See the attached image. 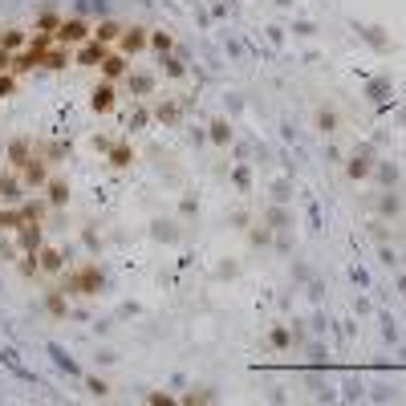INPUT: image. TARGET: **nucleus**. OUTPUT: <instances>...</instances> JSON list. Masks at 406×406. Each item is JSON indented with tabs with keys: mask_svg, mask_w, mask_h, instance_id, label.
<instances>
[{
	"mask_svg": "<svg viewBox=\"0 0 406 406\" xmlns=\"http://www.w3.org/2000/svg\"><path fill=\"white\" fill-rule=\"evenodd\" d=\"M102 289V272L98 269H82V272H69L65 276V293L74 297V293H86V297H93Z\"/></svg>",
	"mask_w": 406,
	"mask_h": 406,
	"instance_id": "nucleus-2",
	"label": "nucleus"
},
{
	"mask_svg": "<svg viewBox=\"0 0 406 406\" xmlns=\"http://www.w3.org/2000/svg\"><path fill=\"white\" fill-rule=\"evenodd\" d=\"M0 33H4V29H0Z\"/></svg>",
	"mask_w": 406,
	"mask_h": 406,
	"instance_id": "nucleus-25",
	"label": "nucleus"
},
{
	"mask_svg": "<svg viewBox=\"0 0 406 406\" xmlns=\"http://www.w3.org/2000/svg\"><path fill=\"white\" fill-rule=\"evenodd\" d=\"M21 224H25V212L21 207H0V232H21Z\"/></svg>",
	"mask_w": 406,
	"mask_h": 406,
	"instance_id": "nucleus-14",
	"label": "nucleus"
},
{
	"mask_svg": "<svg viewBox=\"0 0 406 406\" xmlns=\"http://www.w3.org/2000/svg\"><path fill=\"white\" fill-rule=\"evenodd\" d=\"M0 74H12V53L0 49Z\"/></svg>",
	"mask_w": 406,
	"mask_h": 406,
	"instance_id": "nucleus-23",
	"label": "nucleus"
},
{
	"mask_svg": "<svg viewBox=\"0 0 406 406\" xmlns=\"http://www.w3.org/2000/svg\"><path fill=\"white\" fill-rule=\"evenodd\" d=\"M16 93V78L12 74H0V98H12Z\"/></svg>",
	"mask_w": 406,
	"mask_h": 406,
	"instance_id": "nucleus-19",
	"label": "nucleus"
},
{
	"mask_svg": "<svg viewBox=\"0 0 406 406\" xmlns=\"http://www.w3.org/2000/svg\"><path fill=\"white\" fill-rule=\"evenodd\" d=\"M146 45H150V33H146L142 25H131V29H122V37H118V53H126V57L142 53Z\"/></svg>",
	"mask_w": 406,
	"mask_h": 406,
	"instance_id": "nucleus-5",
	"label": "nucleus"
},
{
	"mask_svg": "<svg viewBox=\"0 0 406 406\" xmlns=\"http://www.w3.org/2000/svg\"><path fill=\"white\" fill-rule=\"evenodd\" d=\"M106 53H110V45H102V41H86V45L78 49V57H74V61H78V65H102V57H106Z\"/></svg>",
	"mask_w": 406,
	"mask_h": 406,
	"instance_id": "nucleus-8",
	"label": "nucleus"
},
{
	"mask_svg": "<svg viewBox=\"0 0 406 406\" xmlns=\"http://www.w3.org/2000/svg\"><path fill=\"white\" fill-rule=\"evenodd\" d=\"M21 212H25V220H41V216H45V203H41V199H29Z\"/></svg>",
	"mask_w": 406,
	"mask_h": 406,
	"instance_id": "nucleus-18",
	"label": "nucleus"
},
{
	"mask_svg": "<svg viewBox=\"0 0 406 406\" xmlns=\"http://www.w3.org/2000/svg\"><path fill=\"white\" fill-rule=\"evenodd\" d=\"M25 45H29V33H21V29H4V33H0V49H4V53L16 57Z\"/></svg>",
	"mask_w": 406,
	"mask_h": 406,
	"instance_id": "nucleus-11",
	"label": "nucleus"
},
{
	"mask_svg": "<svg viewBox=\"0 0 406 406\" xmlns=\"http://www.w3.org/2000/svg\"><path fill=\"white\" fill-rule=\"evenodd\" d=\"M53 37H57V45H86L93 37V29H90V21H82V16H65Z\"/></svg>",
	"mask_w": 406,
	"mask_h": 406,
	"instance_id": "nucleus-1",
	"label": "nucleus"
},
{
	"mask_svg": "<svg viewBox=\"0 0 406 406\" xmlns=\"http://www.w3.org/2000/svg\"><path fill=\"white\" fill-rule=\"evenodd\" d=\"M114 102H118V86H114V82H98V86H93V93H90L93 114H110Z\"/></svg>",
	"mask_w": 406,
	"mask_h": 406,
	"instance_id": "nucleus-6",
	"label": "nucleus"
},
{
	"mask_svg": "<svg viewBox=\"0 0 406 406\" xmlns=\"http://www.w3.org/2000/svg\"><path fill=\"white\" fill-rule=\"evenodd\" d=\"M69 57H74L69 45H53L45 53V69H65V65H69Z\"/></svg>",
	"mask_w": 406,
	"mask_h": 406,
	"instance_id": "nucleus-17",
	"label": "nucleus"
},
{
	"mask_svg": "<svg viewBox=\"0 0 406 406\" xmlns=\"http://www.w3.org/2000/svg\"><path fill=\"white\" fill-rule=\"evenodd\" d=\"M131 163V150L126 146H114V167H126Z\"/></svg>",
	"mask_w": 406,
	"mask_h": 406,
	"instance_id": "nucleus-21",
	"label": "nucleus"
},
{
	"mask_svg": "<svg viewBox=\"0 0 406 406\" xmlns=\"http://www.w3.org/2000/svg\"><path fill=\"white\" fill-rule=\"evenodd\" d=\"M212 138H216V142H227V122H216V135Z\"/></svg>",
	"mask_w": 406,
	"mask_h": 406,
	"instance_id": "nucleus-24",
	"label": "nucleus"
},
{
	"mask_svg": "<svg viewBox=\"0 0 406 406\" xmlns=\"http://www.w3.org/2000/svg\"><path fill=\"white\" fill-rule=\"evenodd\" d=\"M29 150H33V138H16V142L8 146V163H12V171H25V163L33 159Z\"/></svg>",
	"mask_w": 406,
	"mask_h": 406,
	"instance_id": "nucleus-9",
	"label": "nucleus"
},
{
	"mask_svg": "<svg viewBox=\"0 0 406 406\" xmlns=\"http://www.w3.org/2000/svg\"><path fill=\"white\" fill-rule=\"evenodd\" d=\"M49 179H53V175H49V163L41 159V155H37V159H29V163H25V171H21V183H25V191H41Z\"/></svg>",
	"mask_w": 406,
	"mask_h": 406,
	"instance_id": "nucleus-4",
	"label": "nucleus"
},
{
	"mask_svg": "<svg viewBox=\"0 0 406 406\" xmlns=\"http://www.w3.org/2000/svg\"><path fill=\"white\" fill-rule=\"evenodd\" d=\"M21 191H25V183L16 179V175H8V171L0 175V199H4V203H16V199H21Z\"/></svg>",
	"mask_w": 406,
	"mask_h": 406,
	"instance_id": "nucleus-12",
	"label": "nucleus"
},
{
	"mask_svg": "<svg viewBox=\"0 0 406 406\" xmlns=\"http://www.w3.org/2000/svg\"><path fill=\"white\" fill-rule=\"evenodd\" d=\"M61 252L57 248H37V269H45V272H61Z\"/></svg>",
	"mask_w": 406,
	"mask_h": 406,
	"instance_id": "nucleus-15",
	"label": "nucleus"
},
{
	"mask_svg": "<svg viewBox=\"0 0 406 406\" xmlns=\"http://www.w3.org/2000/svg\"><path fill=\"white\" fill-rule=\"evenodd\" d=\"M61 21H65V16H61L57 8H45V12H37V33H57V29H61Z\"/></svg>",
	"mask_w": 406,
	"mask_h": 406,
	"instance_id": "nucleus-16",
	"label": "nucleus"
},
{
	"mask_svg": "<svg viewBox=\"0 0 406 406\" xmlns=\"http://www.w3.org/2000/svg\"><path fill=\"white\" fill-rule=\"evenodd\" d=\"M131 90H135V93H146V90H150V78H131Z\"/></svg>",
	"mask_w": 406,
	"mask_h": 406,
	"instance_id": "nucleus-22",
	"label": "nucleus"
},
{
	"mask_svg": "<svg viewBox=\"0 0 406 406\" xmlns=\"http://www.w3.org/2000/svg\"><path fill=\"white\" fill-rule=\"evenodd\" d=\"M45 195H49V203H53V207H65V203H69V183H65V179H49L45 183Z\"/></svg>",
	"mask_w": 406,
	"mask_h": 406,
	"instance_id": "nucleus-13",
	"label": "nucleus"
},
{
	"mask_svg": "<svg viewBox=\"0 0 406 406\" xmlns=\"http://www.w3.org/2000/svg\"><path fill=\"white\" fill-rule=\"evenodd\" d=\"M16 240H21L25 256H33V252L41 248V220H25V224H21V232H16Z\"/></svg>",
	"mask_w": 406,
	"mask_h": 406,
	"instance_id": "nucleus-7",
	"label": "nucleus"
},
{
	"mask_svg": "<svg viewBox=\"0 0 406 406\" xmlns=\"http://www.w3.org/2000/svg\"><path fill=\"white\" fill-rule=\"evenodd\" d=\"M118 37H122V25H118V21H98V25H93V41L118 45Z\"/></svg>",
	"mask_w": 406,
	"mask_h": 406,
	"instance_id": "nucleus-10",
	"label": "nucleus"
},
{
	"mask_svg": "<svg viewBox=\"0 0 406 406\" xmlns=\"http://www.w3.org/2000/svg\"><path fill=\"white\" fill-rule=\"evenodd\" d=\"M98 74H102V82H114V86H118V82L131 74V57H126V53H106L102 65H98Z\"/></svg>",
	"mask_w": 406,
	"mask_h": 406,
	"instance_id": "nucleus-3",
	"label": "nucleus"
},
{
	"mask_svg": "<svg viewBox=\"0 0 406 406\" xmlns=\"http://www.w3.org/2000/svg\"><path fill=\"white\" fill-rule=\"evenodd\" d=\"M150 45H155V49H163V53H167V49H171V33H155V37H150Z\"/></svg>",
	"mask_w": 406,
	"mask_h": 406,
	"instance_id": "nucleus-20",
	"label": "nucleus"
}]
</instances>
